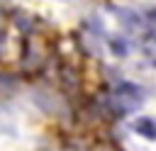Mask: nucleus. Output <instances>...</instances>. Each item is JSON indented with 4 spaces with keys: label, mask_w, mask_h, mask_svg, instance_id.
<instances>
[{
    "label": "nucleus",
    "mask_w": 156,
    "mask_h": 151,
    "mask_svg": "<svg viewBox=\"0 0 156 151\" xmlns=\"http://www.w3.org/2000/svg\"><path fill=\"white\" fill-rule=\"evenodd\" d=\"M136 132H139L141 136H146V139H154V136H156V124H154L151 119H139V122H136Z\"/></svg>",
    "instance_id": "obj_1"
}]
</instances>
